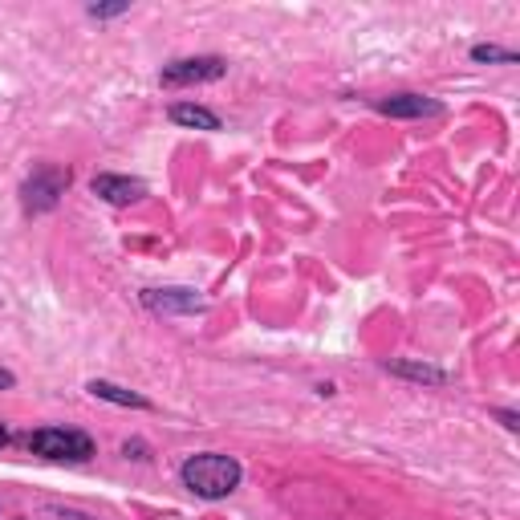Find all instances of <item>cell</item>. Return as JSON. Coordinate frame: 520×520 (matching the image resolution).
I'll list each match as a JSON object with an SVG mask.
<instances>
[{
  "mask_svg": "<svg viewBox=\"0 0 520 520\" xmlns=\"http://www.w3.org/2000/svg\"><path fill=\"white\" fill-rule=\"evenodd\" d=\"M179 476H183L187 492L204 496V500H220V496H228V492L240 484V464L228 460V455L204 451V455H191Z\"/></svg>",
  "mask_w": 520,
  "mask_h": 520,
  "instance_id": "1",
  "label": "cell"
},
{
  "mask_svg": "<svg viewBox=\"0 0 520 520\" xmlns=\"http://www.w3.org/2000/svg\"><path fill=\"white\" fill-rule=\"evenodd\" d=\"M29 447L45 460H90L94 455V439L82 431H65V427H45L37 435H29Z\"/></svg>",
  "mask_w": 520,
  "mask_h": 520,
  "instance_id": "2",
  "label": "cell"
},
{
  "mask_svg": "<svg viewBox=\"0 0 520 520\" xmlns=\"http://www.w3.org/2000/svg\"><path fill=\"white\" fill-rule=\"evenodd\" d=\"M65 187H70V171H61V167H37L33 179L25 183V208L29 212H49Z\"/></svg>",
  "mask_w": 520,
  "mask_h": 520,
  "instance_id": "3",
  "label": "cell"
},
{
  "mask_svg": "<svg viewBox=\"0 0 520 520\" xmlns=\"http://www.w3.org/2000/svg\"><path fill=\"white\" fill-rule=\"evenodd\" d=\"M228 61L224 57H183V61H171L163 70V86H195V82H216L224 78Z\"/></svg>",
  "mask_w": 520,
  "mask_h": 520,
  "instance_id": "4",
  "label": "cell"
},
{
  "mask_svg": "<svg viewBox=\"0 0 520 520\" xmlns=\"http://www.w3.org/2000/svg\"><path fill=\"white\" fill-rule=\"evenodd\" d=\"M143 305L155 309V313H200L204 297L195 293V289H147Z\"/></svg>",
  "mask_w": 520,
  "mask_h": 520,
  "instance_id": "5",
  "label": "cell"
},
{
  "mask_svg": "<svg viewBox=\"0 0 520 520\" xmlns=\"http://www.w3.org/2000/svg\"><path fill=\"white\" fill-rule=\"evenodd\" d=\"M94 195H102L106 204L126 208V204H139L143 195H147V187L139 179H126V175H98L94 179Z\"/></svg>",
  "mask_w": 520,
  "mask_h": 520,
  "instance_id": "6",
  "label": "cell"
},
{
  "mask_svg": "<svg viewBox=\"0 0 520 520\" xmlns=\"http://www.w3.org/2000/svg\"><path fill=\"white\" fill-rule=\"evenodd\" d=\"M378 114H390V118H427V114H439V102L423 98V94H390V98H378Z\"/></svg>",
  "mask_w": 520,
  "mask_h": 520,
  "instance_id": "7",
  "label": "cell"
},
{
  "mask_svg": "<svg viewBox=\"0 0 520 520\" xmlns=\"http://www.w3.org/2000/svg\"><path fill=\"white\" fill-rule=\"evenodd\" d=\"M171 122L191 126V130H220V118H216L212 110H204V106H187V102L171 106Z\"/></svg>",
  "mask_w": 520,
  "mask_h": 520,
  "instance_id": "8",
  "label": "cell"
},
{
  "mask_svg": "<svg viewBox=\"0 0 520 520\" xmlns=\"http://www.w3.org/2000/svg\"><path fill=\"white\" fill-rule=\"evenodd\" d=\"M90 395L94 399H106V403H118V407H147V399L143 395H130V390H122V386H114V382H102V378H94L90 382Z\"/></svg>",
  "mask_w": 520,
  "mask_h": 520,
  "instance_id": "9",
  "label": "cell"
},
{
  "mask_svg": "<svg viewBox=\"0 0 520 520\" xmlns=\"http://www.w3.org/2000/svg\"><path fill=\"white\" fill-rule=\"evenodd\" d=\"M390 370L403 374V378H415V382H447L443 370H435V366H419V362H395Z\"/></svg>",
  "mask_w": 520,
  "mask_h": 520,
  "instance_id": "10",
  "label": "cell"
},
{
  "mask_svg": "<svg viewBox=\"0 0 520 520\" xmlns=\"http://www.w3.org/2000/svg\"><path fill=\"white\" fill-rule=\"evenodd\" d=\"M472 57H476V61H504V65H512V61H516V53H512V49H496V45H476V49H472Z\"/></svg>",
  "mask_w": 520,
  "mask_h": 520,
  "instance_id": "11",
  "label": "cell"
},
{
  "mask_svg": "<svg viewBox=\"0 0 520 520\" xmlns=\"http://www.w3.org/2000/svg\"><path fill=\"white\" fill-rule=\"evenodd\" d=\"M118 13H126V5H94L90 9V17H118Z\"/></svg>",
  "mask_w": 520,
  "mask_h": 520,
  "instance_id": "12",
  "label": "cell"
},
{
  "mask_svg": "<svg viewBox=\"0 0 520 520\" xmlns=\"http://www.w3.org/2000/svg\"><path fill=\"white\" fill-rule=\"evenodd\" d=\"M500 423H504L508 431H516V415H512V411H500Z\"/></svg>",
  "mask_w": 520,
  "mask_h": 520,
  "instance_id": "13",
  "label": "cell"
},
{
  "mask_svg": "<svg viewBox=\"0 0 520 520\" xmlns=\"http://www.w3.org/2000/svg\"><path fill=\"white\" fill-rule=\"evenodd\" d=\"M13 382H17V378H13V374H9V370H0V390H9V386H13Z\"/></svg>",
  "mask_w": 520,
  "mask_h": 520,
  "instance_id": "14",
  "label": "cell"
},
{
  "mask_svg": "<svg viewBox=\"0 0 520 520\" xmlns=\"http://www.w3.org/2000/svg\"><path fill=\"white\" fill-rule=\"evenodd\" d=\"M5 443H9V431H5V427H0V447H5Z\"/></svg>",
  "mask_w": 520,
  "mask_h": 520,
  "instance_id": "15",
  "label": "cell"
}]
</instances>
